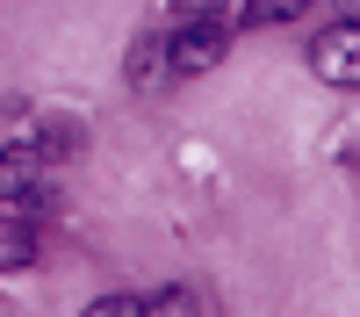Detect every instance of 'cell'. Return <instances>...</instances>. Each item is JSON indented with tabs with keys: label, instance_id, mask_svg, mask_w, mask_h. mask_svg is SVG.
<instances>
[{
	"label": "cell",
	"instance_id": "cell-1",
	"mask_svg": "<svg viewBox=\"0 0 360 317\" xmlns=\"http://www.w3.org/2000/svg\"><path fill=\"white\" fill-rule=\"evenodd\" d=\"M44 195H51V159L37 144H0V209L29 216Z\"/></svg>",
	"mask_w": 360,
	"mask_h": 317
},
{
	"label": "cell",
	"instance_id": "cell-2",
	"mask_svg": "<svg viewBox=\"0 0 360 317\" xmlns=\"http://www.w3.org/2000/svg\"><path fill=\"white\" fill-rule=\"evenodd\" d=\"M310 65H317L324 86H360V22L339 15V22L310 44Z\"/></svg>",
	"mask_w": 360,
	"mask_h": 317
},
{
	"label": "cell",
	"instance_id": "cell-3",
	"mask_svg": "<svg viewBox=\"0 0 360 317\" xmlns=\"http://www.w3.org/2000/svg\"><path fill=\"white\" fill-rule=\"evenodd\" d=\"M231 51V29H224V15H202V22H180L173 29V44H166V58H173V72H209L217 58Z\"/></svg>",
	"mask_w": 360,
	"mask_h": 317
},
{
	"label": "cell",
	"instance_id": "cell-4",
	"mask_svg": "<svg viewBox=\"0 0 360 317\" xmlns=\"http://www.w3.org/2000/svg\"><path fill=\"white\" fill-rule=\"evenodd\" d=\"M29 259H37V224L15 216V209H0V274H22Z\"/></svg>",
	"mask_w": 360,
	"mask_h": 317
},
{
	"label": "cell",
	"instance_id": "cell-5",
	"mask_svg": "<svg viewBox=\"0 0 360 317\" xmlns=\"http://www.w3.org/2000/svg\"><path fill=\"white\" fill-rule=\"evenodd\" d=\"M303 8L310 0H245V29H288V22H303Z\"/></svg>",
	"mask_w": 360,
	"mask_h": 317
},
{
	"label": "cell",
	"instance_id": "cell-6",
	"mask_svg": "<svg viewBox=\"0 0 360 317\" xmlns=\"http://www.w3.org/2000/svg\"><path fill=\"white\" fill-rule=\"evenodd\" d=\"M86 317H144L137 296H101V303H86Z\"/></svg>",
	"mask_w": 360,
	"mask_h": 317
},
{
	"label": "cell",
	"instance_id": "cell-7",
	"mask_svg": "<svg viewBox=\"0 0 360 317\" xmlns=\"http://www.w3.org/2000/svg\"><path fill=\"white\" fill-rule=\"evenodd\" d=\"M166 8H173V29H180V22H202V15H217V0H166Z\"/></svg>",
	"mask_w": 360,
	"mask_h": 317
},
{
	"label": "cell",
	"instance_id": "cell-8",
	"mask_svg": "<svg viewBox=\"0 0 360 317\" xmlns=\"http://www.w3.org/2000/svg\"><path fill=\"white\" fill-rule=\"evenodd\" d=\"M144 317H188V296H180V288H166L159 303H144Z\"/></svg>",
	"mask_w": 360,
	"mask_h": 317
},
{
	"label": "cell",
	"instance_id": "cell-9",
	"mask_svg": "<svg viewBox=\"0 0 360 317\" xmlns=\"http://www.w3.org/2000/svg\"><path fill=\"white\" fill-rule=\"evenodd\" d=\"M346 22H360V0H346Z\"/></svg>",
	"mask_w": 360,
	"mask_h": 317
}]
</instances>
